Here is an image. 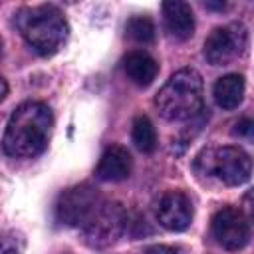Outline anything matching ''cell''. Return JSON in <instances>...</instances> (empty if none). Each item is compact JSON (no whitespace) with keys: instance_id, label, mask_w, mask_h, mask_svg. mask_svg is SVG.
Wrapping results in <instances>:
<instances>
[{"instance_id":"19","label":"cell","mask_w":254,"mask_h":254,"mask_svg":"<svg viewBox=\"0 0 254 254\" xmlns=\"http://www.w3.org/2000/svg\"><path fill=\"white\" fill-rule=\"evenodd\" d=\"M143 254H177L171 246H165V244H155V246H149Z\"/></svg>"},{"instance_id":"16","label":"cell","mask_w":254,"mask_h":254,"mask_svg":"<svg viewBox=\"0 0 254 254\" xmlns=\"http://www.w3.org/2000/svg\"><path fill=\"white\" fill-rule=\"evenodd\" d=\"M24 250V236L16 230H8L2 238V254H22Z\"/></svg>"},{"instance_id":"3","label":"cell","mask_w":254,"mask_h":254,"mask_svg":"<svg viewBox=\"0 0 254 254\" xmlns=\"http://www.w3.org/2000/svg\"><path fill=\"white\" fill-rule=\"evenodd\" d=\"M204 87L196 69L185 67L175 71L155 95V107L167 121L192 119L202 111Z\"/></svg>"},{"instance_id":"11","label":"cell","mask_w":254,"mask_h":254,"mask_svg":"<svg viewBox=\"0 0 254 254\" xmlns=\"http://www.w3.org/2000/svg\"><path fill=\"white\" fill-rule=\"evenodd\" d=\"M163 20L169 36L175 40H187L194 32V16L187 2H165L163 4Z\"/></svg>"},{"instance_id":"10","label":"cell","mask_w":254,"mask_h":254,"mask_svg":"<svg viewBox=\"0 0 254 254\" xmlns=\"http://www.w3.org/2000/svg\"><path fill=\"white\" fill-rule=\"evenodd\" d=\"M131 175V155L127 149L119 145H111L103 151L97 167L95 177L105 183H117Z\"/></svg>"},{"instance_id":"9","label":"cell","mask_w":254,"mask_h":254,"mask_svg":"<svg viewBox=\"0 0 254 254\" xmlns=\"http://www.w3.org/2000/svg\"><path fill=\"white\" fill-rule=\"evenodd\" d=\"M155 214L163 228L181 232L192 222V202L185 192L169 190L159 198Z\"/></svg>"},{"instance_id":"8","label":"cell","mask_w":254,"mask_h":254,"mask_svg":"<svg viewBox=\"0 0 254 254\" xmlns=\"http://www.w3.org/2000/svg\"><path fill=\"white\" fill-rule=\"evenodd\" d=\"M210 228L214 240L226 250H240L250 238V226L244 214L232 206H222L216 210Z\"/></svg>"},{"instance_id":"18","label":"cell","mask_w":254,"mask_h":254,"mask_svg":"<svg viewBox=\"0 0 254 254\" xmlns=\"http://www.w3.org/2000/svg\"><path fill=\"white\" fill-rule=\"evenodd\" d=\"M242 208H244V212H246V216L254 222V187L252 189H248L246 192H244V198H242Z\"/></svg>"},{"instance_id":"6","label":"cell","mask_w":254,"mask_h":254,"mask_svg":"<svg viewBox=\"0 0 254 254\" xmlns=\"http://www.w3.org/2000/svg\"><path fill=\"white\" fill-rule=\"evenodd\" d=\"M125 228H127V214L123 206L119 202L103 200L99 208L95 210V214L89 218V222L81 230L89 246L105 248L113 244Z\"/></svg>"},{"instance_id":"17","label":"cell","mask_w":254,"mask_h":254,"mask_svg":"<svg viewBox=\"0 0 254 254\" xmlns=\"http://www.w3.org/2000/svg\"><path fill=\"white\" fill-rule=\"evenodd\" d=\"M232 135L234 137H240V139H248L252 141L254 139V115H244L240 117L234 127H232Z\"/></svg>"},{"instance_id":"5","label":"cell","mask_w":254,"mask_h":254,"mask_svg":"<svg viewBox=\"0 0 254 254\" xmlns=\"http://www.w3.org/2000/svg\"><path fill=\"white\" fill-rule=\"evenodd\" d=\"M103 202L97 189L91 185H75L64 190L56 202V218L65 226L83 228Z\"/></svg>"},{"instance_id":"13","label":"cell","mask_w":254,"mask_h":254,"mask_svg":"<svg viewBox=\"0 0 254 254\" xmlns=\"http://www.w3.org/2000/svg\"><path fill=\"white\" fill-rule=\"evenodd\" d=\"M244 97V79L238 73L222 75L214 83V101L222 109H236Z\"/></svg>"},{"instance_id":"1","label":"cell","mask_w":254,"mask_h":254,"mask_svg":"<svg viewBox=\"0 0 254 254\" xmlns=\"http://www.w3.org/2000/svg\"><path fill=\"white\" fill-rule=\"evenodd\" d=\"M54 117L46 103L26 101L14 109L4 131V153L18 159H30L40 155L52 135Z\"/></svg>"},{"instance_id":"14","label":"cell","mask_w":254,"mask_h":254,"mask_svg":"<svg viewBox=\"0 0 254 254\" xmlns=\"http://www.w3.org/2000/svg\"><path fill=\"white\" fill-rule=\"evenodd\" d=\"M131 137H133L135 147L139 151H143V153H153L157 149V131H155L151 119L145 117V115L135 117L133 129H131Z\"/></svg>"},{"instance_id":"15","label":"cell","mask_w":254,"mask_h":254,"mask_svg":"<svg viewBox=\"0 0 254 254\" xmlns=\"http://www.w3.org/2000/svg\"><path fill=\"white\" fill-rule=\"evenodd\" d=\"M127 36L137 44H149L155 38V24L147 16H133L125 26Z\"/></svg>"},{"instance_id":"20","label":"cell","mask_w":254,"mask_h":254,"mask_svg":"<svg viewBox=\"0 0 254 254\" xmlns=\"http://www.w3.org/2000/svg\"><path fill=\"white\" fill-rule=\"evenodd\" d=\"M206 8H214V10H224L226 4H212V2H206Z\"/></svg>"},{"instance_id":"2","label":"cell","mask_w":254,"mask_h":254,"mask_svg":"<svg viewBox=\"0 0 254 254\" xmlns=\"http://www.w3.org/2000/svg\"><path fill=\"white\" fill-rule=\"evenodd\" d=\"M16 28L28 46L40 56H54L64 48L69 26L56 6H28L16 14Z\"/></svg>"},{"instance_id":"12","label":"cell","mask_w":254,"mask_h":254,"mask_svg":"<svg viewBox=\"0 0 254 254\" xmlns=\"http://www.w3.org/2000/svg\"><path fill=\"white\" fill-rule=\"evenodd\" d=\"M123 69L125 75L139 87H147L155 81L157 73H159V64L155 62V58L143 50H135L129 52L123 60Z\"/></svg>"},{"instance_id":"4","label":"cell","mask_w":254,"mask_h":254,"mask_svg":"<svg viewBox=\"0 0 254 254\" xmlns=\"http://www.w3.org/2000/svg\"><path fill=\"white\" fill-rule=\"evenodd\" d=\"M194 169L200 175H208L228 187H236L248 181L252 173V159L238 147L204 149L194 159Z\"/></svg>"},{"instance_id":"21","label":"cell","mask_w":254,"mask_h":254,"mask_svg":"<svg viewBox=\"0 0 254 254\" xmlns=\"http://www.w3.org/2000/svg\"><path fill=\"white\" fill-rule=\"evenodd\" d=\"M6 93H8V85H6V79H2V99L6 97Z\"/></svg>"},{"instance_id":"7","label":"cell","mask_w":254,"mask_h":254,"mask_svg":"<svg viewBox=\"0 0 254 254\" xmlns=\"http://www.w3.org/2000/svg\"><path fill=\"white\" fill-rule=\"evenodd\" d=\"M246 48V28L238 22L214 28L204 42V58L212 65H226Z\"/></svg>"}]
</instances>
